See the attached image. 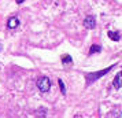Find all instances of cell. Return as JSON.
I'll return each mask as SVG.
<instances>
[{
  "mask_svg": "<svg viewBox=\"0 0 122 118\" xmlns=\"http://www.w3.org/2000/svg\"><path fill=\"white\" fill-rule=\"evenodd\" d=\"M71 62H73V59H71V56L70 55H63L62 56V63L66 65V63H71Z\"/></svg>",
  "mask_w": 122,
  "mask_h": 118,
  "instance_id": "9c48e42d",
  "label": "cell"
},
{
  "mask_svg": "<svg viewBox=\"0 0 122 118\" xmlns=\"http://www.w3.org/2000/svg\"><path fill=\"white\" fill-rule=\"evenodd\" d=\"M23 1H25V0H17V3H18V4H21V3H23Z\"/></svg>",
  "mask_w": 122,
  "mask_h": 118,
  "instance_id": "8fae6325",
  "label": "cell"
},
{
  "mask_svg": "<svg viewBox=\"0 0 122 118\" xmlns=\"http://www.w3.org/2000/svg\"><path fill=\"white\" fill-rule=\"evenodd\" d=\"M100 51H102V47L97 44H93L91 45V48H89V55H93V54H99Z\"/></svg>",
  "mask_w": 122,
  "mask_h": 118,
  "instance_id": "52a82bcc",
  "label": "cell"
},
{
  "mask_svg": "<svg viewBox=\"0 0 122 118\" xmlns=\"http://www.w3.org/2000/svg\"><path fill=\"white\" fill-rule=\"evenodd\" d=\"M37 88H39L41 92H48L51 89V81L48 77H40L37 80Z\"/></svg>",
  "mask_w": 122,
  "mask_h": 118,
  "instance_id": "7a4b0ae2",
  "label": "cell"
},
{
  "mask_svg": "<svg viewBox=\"0 0 122 118\" xmlns=\"http://www.w3.org/2000/svg\"><path fill=\"white\" fill-rule=\"evenodd\" d=\"M19 26V19L17 17H11L7 21V28L8 29H17Z\"/></svg>",
  "mask_w": 122,
  "mask_h": 118,
  "instance_id": "277c9868",
  "label": "cell"
},
{
  "mask_svg": "<svg viewBox=\"0 0 122 118\" xmlns=\"http://www.w3.org/2000/svg\"><path fill=\"white\" fill-rule=\"evenodd\" d=\"M114 67H115V65H111V66L103 69V70H100V72H95V73H86V74H85V78H86V85H91L92 82H95L96 80H99L100 77H103L104 74H107L110 70H112Z\"/></svg>",
  "mask_w": 122,
  "mask_h": 118,
  "instance_id": "6da1fadb",
  "label": "cell"
},
{
  "mask_svg": "<svg viewBox=\"0 0 122 118\" xmlns=\"http://www.w3.org/2000/svg\"><path fill=\"white\" fill-rule=\"evenodd\" d=\"M58 84H59L61 92L63 93V95H66V87H65V84H63V81H62V80H58Z\"/></svg>",
  "mask_w": 122,
  "mask_h": 118,
  "instance_id": "30bf717a",
  "label": "cell"
},
{
  "mask_svg": "<svg viewBox=\"0 0 122 118\" xmlns=\"http://www.w3.org/2000/svg\"><path fill=\"white\" fill-rule=\"evenodd\" d=\"M107 36H108L111 40H114V41H119V40H121V37H119V33L112 32V30H108V32H107Z\"/></svg>",
  "mask_w": 122,
  "mask_h": 118,
  "instance_id": "8992f818",
  "label": "cell"
},
{
  "mask_svg": "<svg viewBox=\"0 0 122 118\" xmlns=\"http://www.w3.org/2000/svg\"><path fill=\"white\" fill-rule=\"evenodd\" d=\"M34 114H36V117H45L47 115V108H44V107H40V108H37L36 111H34Z\"/></svg>",
  "mask_w": 122,
  "mask_h": 118,
  "instance_id": "ba28073f",
  "label": "cell"
},
{
  "mask_svg": "<svg viewBox=\"0 0 122 118\" xmlns=\"http://www.w3.org/2000/svg\"><path fill=\"white\" fill-rule=\"evenodd\" d=\"M112 84H114V87H115L117 89L122 88V70H121V72H119L118 74H117L115 77H114V81H112Z\"/></svg>",
  "mask_w": 122,
  "mask_h": 118,
  "instance_id": "5b68a950",
  "label": "cell"
},
{
  "mask_svg": "<svg viewBox=\"0 0 122 118\" xmlns=\"http://www.w3.org/2000/svg\"><path fill=\"white\" fill-rule=\"evenodd\" d=\"M84 26L86 29H93L95 26H96V19H95L93 15L85 17V19H84Z\"/></svg>",
  "mask_w": 122,
  "mask_h": 118,
  "instance_id": "3957f363",
  "label": "cell"
}]
</instances>
